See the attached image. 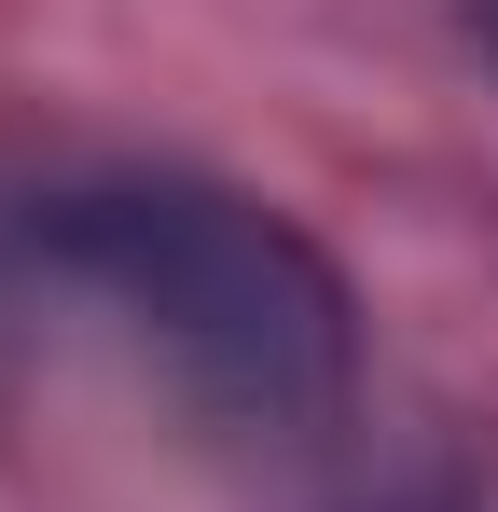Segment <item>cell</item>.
<instances>
[{
  "label": "cell",
  "mask_w": 498,
  "mask_h": 512,
  "mask_svg": "<svg viewBox=\"0 0 498 512\" xmlns=\"http://www.w3.org/2000/svg\"><path fill=\"white\" fill-rule=\"evenodd\" d=\"M28 250L70 291H97L166 374L236 429H319L360 388V305L332 250L236 180L194 167H97L28 208Z\"/></svg>",
  "instance_id": "obj_1"
},
{
  "label": "cell",
  "mask_w": 498,
  "mask_h": 512,
  "mask_svg": "<svg viewBox=\"0 0 498 512\" xmlns=\"http://www.w3.org/2000/svg\"><path fill=\"white\" fill-rule=\"evenodd\" d=\"M471 42H485V56H498V0H471Z\"/></svg>",
  "instance_id": "obj_2"
}]
</instances>
